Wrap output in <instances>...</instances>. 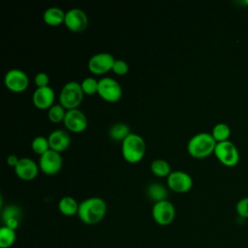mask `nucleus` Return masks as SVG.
<instances>
[{
  "label": "nucleus",
  "instance_id": "obj_1",
  "mask_svg": "<svg viewBox=\"0 0 248 248\" xmlns=\"http://www.w3.org/2000/svg\"><path fill=\"white\" fill-rule=\"evenodd\" d=\"M106 212V202L99 197H90L79 202L78 215L83 223L94 225L105 217Z\"/></svg>",
  "mask_w": 248,
  "mask_h": 248
},
{
  "label": "nucleus",
  "instance_id": "obj_2",
  "mask_svg": "<svg viewBox=\"0 0 248 248\" xmlns=\"http://www.w3.org/2000/svg\"><path fill=\"white\" fill-rule=\"evenodd\" d=\"M216 144L217 142L211 134L207 132H200L189 140L187 150L192 157L202 159L214 153Z\"/></svg>",
  "mask_w": 248,
  "mask_h": 248
},
{
  "label": "nucleus",
  "instance_id": "obj_3",
  "mask_svg": "<svg viewBox=\"0 0 248 248\" xmlns=\"http://www.w3.org/2000/svg\"><path fill=\"white\" fill-rule=\"evenodd\" d=\"M145 150L146 145L142 137L133 132L121 142L122 155L129 163L140 162L143 158Z\"/></svg>",
  "mask_w": 248,
  "mask_h": 248
},
{
  "label": "nucleus",
  "instance_id": "obj_4",
  "mask_svg": "<svg viewBox=\"0 0 248 248\" xmlns=\"http://www.w3.org/2000/svg\"><path fill=\"white\" fill-rule=\"evenodd\" d=\"M81 84L76 80L66 82L59 93V104L67 109L78 108L83 99Z\"/></svg>",
  "mask_w": 248,
  "mask_h": 248
},
{
  "label": "nucleus",
  "instance_id": "obj_5",
  "mask_svg": "<svg viewBox=\"0 0 248 248\" xmlns=\"http://www.w3.org/2000/svg\"><path fill=\"white\" fill-rule=\"evenodd\" d=\"M214 154L220 163L227 167H234L239 161V152L231 140L217 142Z\"/></svg>",
  "mask_w": 248,
  "mask_h": 248
},
{
  "label": "nucleus",
  "instance_id": "obj_6",
  "mask_svg": "<svg viewBox=\"0 0 248 248\" xmlns=\"http://www.w3.org/2000/svg\"><path fill=\"white\" fill-rule=\"evenodd\" d=\"M98 94L105 101L114 103L121 98L122 87L116 79L112 78L105 77L99 79Z\"/></svg>",
  "mask_w": 248,
  "mask_h": 248
},
{
  "label": "nucleus",
  "instance_id": "obj_7",
  "mask_svg": "<svg viewBox=\"0 0 248 248\" xmlns=\"http://www.w3.org/2000/svg\"><path fill=\"white\" fill-rule=\"evenodd\" d=\"M174 216L175 208L170 201L165 200L154 202L152 206V217L157 224L167 226L173 221Z\"/></svg>",
  "mask_w": 248,
  "mask_h": 248
},
{
  "label": "nucleus",
  "instance_id": "obj_8",
  "mask_svg": "<svg viewBox=\"0 0 248 248\" xmlns=\"http://www.w3.org/2000/svg\"><path fill=\"white\" fill-rule=\"evenodd\" d=\"M115 58L108 52H98L93 54L87 63L88 69L91 73L101 75L112 69Z\"/></svg>",
  "mask_w": 248,
  "mask_h": 248
},
{
  "label": "nucleus",
  "instance_id": "obj_9",
  "mask_svg": "<svg viewBox=\"0 0 248 248\" xmlns=\"http://www.w3.org/2000/svg\"><path fill=\"white\" fill-rule=\"evenodd\" d=\"M63 159L60 152L48 149L44 154L40 155L39 167L41 170L46 174H54L62 168Z\"/></svg>",
  "mask_w": 248,
  "mask_h": 248
},
{
  "label": "nucleus",
  "instance_id": "obj_10",
  "mask_svg": "<svg viewBox=\"0 0 248 248\" xmlns=\"http://www.w3.org/2000/svg\"><path fill=\"white\" fill-rule=\"evenodd\" d=\"M168 186L174 192L185 193L193 186V179L189 173L184 170H171L167 176Z\"/></svg>",
  "mask_w": 248,
  "mask_h": 248
},
{
  "label": "nucleus",
  "instance_id": "obj_11",
  "mask_svg": "<svg viewBox=\"0 0 248 248\" xmlns=\"http://www.w3.org/2000/svg\"><path fill=\"white\" fill-rule=\"evenodd\" d=\"M65 25L73 32H82L88 25V16L80 8H72L66 12Z\"/></svg>",
  "mask_w": 248,
  "mask_h": 248
},
{
  "label": "nucleus",
  "instance_id": "obj_12",
  "mask_svg": "<svg viewBox=\"0 0 248 248\" xmlns=\"http://www.w3.org/2000/svg\"><path fill=\"white\" fill-rule=\"evenodd\" d=\"M4 82L7 88L15 92H21L25 90L29 84V78L25 72L20 69H10L5 77Z\"/></svg>",
  "mask_w": 248,
  "mask_h": 248
},
{
  "label": "nucleus",
  "instance_id": "obj_13",
  "mask_svg": "<svg viewBox=\"0 0 248 248\" xmlns=\"http://www.w3.org/2000/svg\"><path fill=\"white\" fill-rule=\"evenodd\" d=\"M63 122L65 126L74 133H80L87 127V117L84 112L78 108L67 109Z\"/></svg>",
  "mask_w": 248,
  "mask_h": 248
},
{
  "label": "nucleus",
  "instance_id": "obj_14",
  "mask_svg": "<svg viewBox=\"0 0 248 248\" xmlns=\"http://www.w3.org/2000/svg\"><path fill=\"white\" fill-rule=\"evenodd\" d=\"M39 165L31 158H19L18 163L15 167L16 175L23 180H32L35 178L39 171Z\"/></svg>",
  "mask_w": 248,
  "mask_h": 248
},
{
  "label": "nucleus",
  "instance_id": "obj_15",
  "mask_svg": "<svg viewBox=\"0 0 248 248\" xmlns=\"http://www.w3.org/2000/svg\"><path fill=\"white\" fill-rule=\"evenodd\" d=\"M54 98V90L49 85L44 87H37L32 96L34 105L40 109H46L53 106Z\"/></svg>",
  "mask_w": 248,
  "mask_h": 248
},
{
  "label": "nucleus",
  "instance_id": "obj_16",
  "mask_svg": "<svg viewBox=\"0 0 248 248\" xmlns=\"http://www.w3.org/2000/svg\"><path fill=\"white\" fill-rule=\"evenodd\" d=\"M49 147L52 150L61 152L66 150L71 143V137L68 132L63 129L53 130L47 137Z\"/></svg>",
  "mask_w": 248,
  "mask_h": 248
},
{
  "label": "nucleus",
  "instance_id": "obj_17",
  "mask_svg": "<svg viewBox=\"0 0 248 248\" xmlns=\"http://www.w3.org/2000/svg\"><path fill=\"white\" fill-rule=\"evenodd\" d=\"M21 217V210L16 205H8L2 211V220L6 227H9L16 231L18 227L19 219Z\"/></svg>",
  "mask_w": 248,
  "mask_h": 248
},
{
  "label": "nucleus",
  "instance_id": "obj_18",
  "mask_svg": "<svg viewBox=\"0 0 248 248\" xmlns=\"http://www.w3.org/2000/svg\"><path fill=\"white\" fill-rule=\"evenodd\" d=\"M66 12H64L59 7H49L47 8L43 15L45 22L50 26H57L64 22Z\"/></svg>",
  "mask_w": 248,
  "mask_h": 248
},
{
  "label": "nucleus",
  "instance_id": "obj_19",
  "mask_svg": "<svg viewBox=\"0 0 248 248\" xmlns=\"http://www.w3.org/2000/svg\"><path fill=\"white\" fill-rule=\"evenodd\" d=\"M132 132L130 127L124 122H116L112 124L108 129V136L112 140L123 141Z\"/></svg>",
  "mask_w": 248,
  "mask_h": 248
},
{
  "label": "nucleus",
  "instance_id": "obj_20",
  "mask_svg": "<svg viewBox=\"0 0 248 248\" xmlns=\"http://www.w3.org/2000/svg\"><path fill=\"white\" fill-rule=\"evenodd\" d=\"M146 192H147V196L149 197V199L154 201L155 202H161V201H165L168 198V190H167V188L163 184H161L159 182L150 183L147 186Z\"/></svg>",
  "mask_w": 248,
  "mask_h": 248
},
{
  "label": "nucleus",
  "instance_id": "obj_21",
  "mask_svg": "<svg viewBox=\"0 0 248 248\" xmlns=\"http://www.w3.org/2000/svg\"><path fill=\"white\" fill-rule=\"evenodd\" d=\"M78 205L79 203H78V202L73 197L65 196L60 199L58 202V209L64 215L73 216L78 213Z\"/></svg>",
  "mask_w": 248,
  "mask_h": 248
},
{
  "label": "nucleus",
  "instance_id": "obj_22",
  "mask_svg": "<svg viewBox=\"0 0 248 248\" xmlns=\"http://www.w3.org/2000/svg\"><path fill=\"white\" fill-rule=\"evenodd\" d=\"M152 173L157 176H168L171 172L170 165L164 159H155L150 164Z\"/></svg>",
  "mask_w": 248,
  "mask_h": 248
},
{
  "label": "nucleus",
  "instance_id": "obj_23",
  "mask_svg": "<svg viewBox=\"0 0 248 248\" xmlns=\"http://www.w3.org/2000/svg\"><path fill=\"white\" fill-rule=\"evenodd\" d=\"M211 135L216 140V142H221L229 140L231 136V128L225 123H217L211 131Z\"/></svg>",
  "mask_w": 248,
  "mask_h": 248
},
{
  "label": "nucleus",
  "instance_id": "obj_24",
  "mask_svg": "<svg viewBox=\"0 0 248 248\" xmlns=\"http://www.w3.org/2000/svg\"><path fill=\"white\" fill-rule=\"evenodd\" d=\"M16 231L3 226L0 229V247L1 248H9L16 241Z\"/></svg>",
  "mask_w": 248,
  "mask_h": 248
},
{
  "label": "nucleus",
  "instance_id": "obj_25",
  "mask_svg": "<svg viewBox=\"0 0 248 248\" xmlns=\"http://www.w3.org/2000/svg\"><path fill=\"white\" fill-rule=\"evenodd\" d=\"M66 109L65 108L60 104H55L51 106L47 110V116L48 119L54 123L63 121L66 115Z\"/></svg>",
  "mask_w": 248,
  "mask_h": 248
},
{
  "label": "nucleus",
  "instance_id": "obj_26",
  "mask_svg": "<svg viewBox=\"0 0 248 248\" xmlns=\"http://www.w3.org/2000/svg\"><path fill=\"white\" fill-rule=\"evenodd\" d=\"M31 147L37 154L42 155L50 148L48 139L44 136H37L32 140Z\"/></svg>",
  "mask_w": 248,
  "mask_h": 248
},
{
  "label": "nucleus",
  "instance_id": "obj_27",
  "mask_svg": "<svg viewBox=\"0 0 248 248\" xmlns=\"http://www.w3.org/2000/svg\"><path fill=\"white\" fill-rule=\"evenodd\" d=\"M81 88L83 90L84 94L87 95H93L95 93H98V85H99V80L92 77H87L85 78L81 82Z\"/></svg>",
  "mask_w": 248,
  "mask_h": 248
},
{
  "label": "nucleus",
  "instance_id": "obj_28",
  "mask_svg": "<svg viewBox=\"0 0 248 248\" xmlns=\"http://www.w3.org/2000/svg\"><path fill=\"white\" fill-rule=\"evenodd\" d=\"M112 72L116 75L122 76L128 73L129 71V65L127 64V62L123 59H115L113 66H112Z\"/></svg>",
  "mask_w": 248,
  "mask_h": 248
},
{
  "label": "nucleus",
  "instance_id": "obj_29",
  "mask_svg": "<svg viewBox=\"0 0 248 248\" xmlns=\"http://www.w3.org/2000/svg\"><path fill=\"white\" fill-rule=\"evenodd\" d=\"M235 210L238 216L242 218H248V197L242 198L237 202Z\"/></svg>",
  "mask_w": 248,
  "mask_h": 248
},
{
  "label": "nucleus",
  "instance_id": "obj_30",
  "mask_svg": "<svg viewBox=\"0 0 248 248\" xmlns=\"http://www.w3.org/2000/svg\"><path fill=\"white\" fill-rule=\"evenodd\" d=\"M34 81L35 84L37 85V87H44V86H47L49 83V77L46 73L45 72H39L35 78H34Z\"/></svg>",
  "mask_w": 248,
  "mask_h": 248
},
{
  "label": "nucleus",
  "instance_id": "obj_31",
  "mask_svg": "<svg viewBox=\"0 0 248 248\" xmlns=\"http://www.w3.org/2000/svg\"><path fill=\"white\" fill-rule=\"evenodd\" d=\"M18 161H19V158L15 154H11L7 157V163H8V165H10L12 167H16V164L18 163Z\"/></svg>",
  "mask_w": 248,
  "mask_h": 248
}]
</instances>
